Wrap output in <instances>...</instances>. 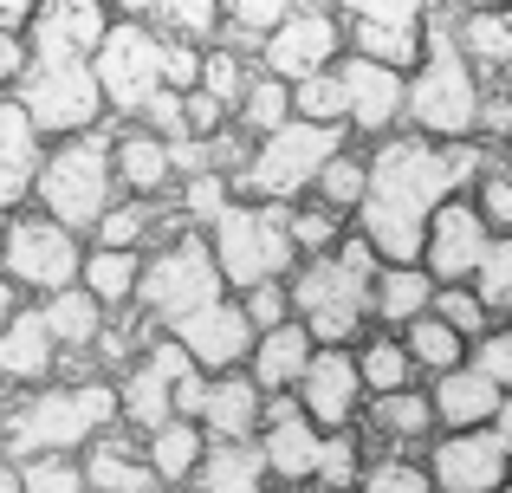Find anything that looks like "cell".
Masks as SVG:
<instances>
[{
	"mask_svg": "<svg viewBox=\"0 0 512 493\" xmlns=\"http://www.w3.org/2000/svg\"><path fill=\"white\" fill-rule=\"evenodd\" d=\"M363 163H370V176H363V202L350 215V228L383 260H422L428 215H435L441 195H454L448 150L435 137H422V130L396 124L383 137H370Z\"/></svg>",
	"mask_w": 512,
	"mask_h": 493,
	"instance_id": "6da1fadb",
	"label": "cell"
},
{
	"mask_svg": "<svg viewBox=\"0 0 512 493\" xmlns=\"http://www.w3.org/2000/svg\"><path fill=\"white\" fill-rule=\"evenodd\" d=\"M104 422H117V377H104V370L26 383V390H7V403H0V455L26 461L46 448L78 455Z\"/></svg>",
	"mask_w": 512,
	"mask_h": 493,
	"instance_id": "7a4b0ae2",
	"label": "cell"
},
{
	"mask_svg": "<svg viewBox=\"0 0 512 493\" xmlns=\"http://www.w3.org/2000/svg\"><path fill=\"white\" fill-rule=\"evenodd\" d=\"M480 98H487V78L474 72V59H467L461 39H454V7L435 0L428 20H422V52H415L409 78H402V124L435 137V143L474 137Z\"/></svg>",
	"mask_w": 512,
	"mask_h": 493,
	"instance_id": "3957f363",
	"label": "cell"
},
{
	"mask_svg": "<svg viewBox=\"0 0 512 493\" xmlns=\"http://www.w3.org/2000/svg\"><path fill=\"white\" fill-rule=\"evenodd\" d=\"M383 266V253L363 241L357 228H344V241L331 253H305L292 260L286 292H292V318H305L318 344H357L370 331V279Z\"/></svg>",
	"mask_w": 512,
	"mask_h": 493,
	"instance_id": "277c9868",
	"label": "cell"
},
{
	"mask_svg": "<svg viewBox=\"0 0 512 493\" xmlns=\"http://www.w3.org/2000/svg\"><path fill=\"white\" fill-rule=\"evenodd\" d=\"M111 137H117V117H104V124H91V130H72V137H46L26 202L59 215L65 228L91 234L98 215L124 195L117 189V169H111Z\"/></svg>",
	"mask_w": 512,
	"mask_h": 493,
	"instance_id": "5b68a950",
	"label": "cell"
},
{
	"mask_svg": "<svg viewBox=\"0 0 512 493\" xmlns=\"http://www.w3.org/2000/svg\"><path fill=\"white\" fill-rule=\"evenodd\" d=\"M350 143L344 124H318V117L292 111L286 124H273L266 137L247 143V156L234 163V195H266V202H299L312 195L318 169Z\"/></svg>",
	"mask_w": 512,
	"mask_h": 493,
	"instance_id": "8992f818",
	"label": "cell"
},
{
	"mask_svg": "<svg viewBox=\"0 0 512 493\" xmlns=\"http://www.w3.org/2000/svg\"><path fill=\"white\" fill-rule=\"evenodd\" d=\"M286 208L292 202H266V195H234L221 215L208 221V247H214V266H221L227 292H247L260 279H286L299 247H292V228H286Z\"/></svg>",
	"mask_w": 512,
	"mask_h": 493,
	"instance_id": "52a82bcc",
	"label": "cell"
},
{
	"mask_svg": "<svg viewBox=\"0 0 512 493\" xmlns=\"http://www.w3.org/2000/svg\"><path fill=\"white\" fill-rule=\"evenodd\" d=\"M227 292V279H221V266H214V247H208V234L201 228H175L169 241H156V247H143V273H137V312L150 318V325H175V318H188L195 305H208V299H221Z\"/></svg>",
	"mask_w": 512,
	"mask_h": 493,
	"instance_id": "ba28073f",
	"label": "cell"
},
{
	"mask_svg": "<svg viewBox=\"0 0 512 493\" xmlns=\"http://www.w3.org/2000/svg\"><path fill=\"white\" fill-rule=\"evenodd\" d=\"M78 260H85V234L65 228L59 215H46L39 202H20L0 228V266L26 299H46V292L72 286Z\"/></svg>",
	"mask_w": 512,
	"mask_h": 493,
	"instance_id": "9c48e42d",
	"label": "cell"
},
{
	"mask_svg": "<svg viewBox=\"0 0 512 493\" xmlns=\"http://www.w3.org/2000/svg\"><path fill=\"white\" fill-rule=\"evenodd\" d=\"M91 72H98L104 111L137 117L163 91V26L143 20V13H111L104 39L91 46Z\"/></svg>",
	"mask_w": 512,
	"mask_h": 493,
	"instance_id": "30bf717a",
	"label": "cell"
},
{
	"mask_svg": "<svg viewBox=\"0 0 512 493\" xmlns=\"http://www.w3.org/2000/svg\"><path fill=\"white\" fill-rule=\"evenodd\" d=\"M13 98L33 117L39 137H72V130H91L111 117L91 59H26V72L13 78Z\"/></svg>",
	"mask_w": 512,
	"mask_h": 493,
	"instance_id": "8fae6325",
	"label": "cell"
},
{
	"mask_svg": "<svg viewBox=\"0 0 512 493\" xmlns=\"http://www.w3.org/2000/svg\"><path fill=\"white\" fill-rule=\"evenodd\" d=\"M422 461H428L435 493H500V487H512V455L500 448V435L487 422L480 429H435Z\"/></svg>",
	"mask_w": 512,
	"mask_h": 493,
	"instance_id": "7c38bea8",
	"label": "cell"
},
{
	"mask_svg": "<svg viewBox=\"0 0 512 493\" xmlns=\"http://www.w3.org/2000/svg\"><path fill=\"white\" fill-rule=\"evenodd\" d=\"M338 52H344V20H338V7H325V0H299V7H292L286 20L273 26V33L253 46V59L292 85V78H305V72H325V65H338Z\"/></svg>",
	"mask_w": 512,
	"mask_h": 493,
	"instance_id": "4fadbf2b",
	"label": "cell"
},
{
	"mask_svg": "<svg viewBox=\"0 0 512 493\" xmlns=\"http://www.w3.org/2000/svg\"><path fill=\"white\" fill-rule=\"evenodd\" d=\"M338 78H344V130L350 137H383V130L402 124V65L389 59H370V52L344 46L338 52Z\"/></svg>",
	"mask_w": 512,
	"mask_h": 493,
	"instance_id": "5bb4252c",
	"label": "cell"
},
{
	"mask_svg": "<svg viewBox=\"0 0 512 493\" xmlns=\"http://www.w3.org/2000/svg\"><path fill=\"white\" fill-rule=\"evenodd\" d=\"M318 448H325V429H318V422L299 409V396H292V390H266V409H260V455H266L273 487H312Z\"/></svg>",
	"mask_w": 512,
	"mask_h": 493,
	"instance_id": "9a60e30c",
	"label": "cell"
},
{
	"mask_svg": "<svg viewBox=\"0 0 512 493\" xmlns=\"http://www.w3.org/2000/svg\"><path fill=\"white\" fill-rule=\"evenodd\" d=\"M292 396H299V409L318 429H350V422L363 416V396H370L363 390V370H357V351H350V344H318V351L305 357Z\"/></svg>",
	"mask_w": 512,
	"mask_h": 493,
	"instance_id": "2e32d148",
	"label": "cell"
},
{
	"mask_svg": "<svg viewBox=\"0 0 512 493\" xmlns=\"http://www.w3.org/2000/svg\"><path fill=\"white\" fill-rule=\"evenodd\" d=\"M487 241H493L487 215L474 208V195H467V189H454V195H441L435 215H428L422 266H428L435 279H474V266H480V253H487Z\"/></svg>",
	"mask_w": 512,
	"mask_h": 493,
	"instance_id": "e0dca14e",
	"label": "cell"
},
{
	"mask_svg": "<svg viewBox=\"0 0 512 493\" xmlns=\"http://www.w3.org/2000/svg\"><path fill=\"white\" fill-rule=\"evenodd\" d=\"M111 0H33L26 13V59H91V46L111 26Z\"/></svg>",
	"mask_w": 512,
	"mask_h": 493,
	"instance_id": "ac0fdd59",
	"label": "cell"
},
{
	"mask_svg": "<svg viewBox=\"0 0 512 493\" xmlns=\"http://www.w3.org/2000/svg\"><path fill=\"white\" fill-rule=\"evenodd\" d=\"M169 331L182 338V351L195 357L201 370H234V364H247V351H253V318H247V305H240V292H221V299L195 305V312L175 318Z\"/></svg>",
	"mask_w": 512,
	"mask_h": 493,
	"instance_id": "d6986e66",
	"label": "cell"
},
{
	"mask_svg": "<svg viewBox=\"0 0 512 493\" xmlns=\"http://www.w3.org/2000/svg\"><path fill=\"white\" fill-rule=\"evenodd\" d=\"M78 468H85L91 493H150V487H163L156 468H150V455H143V429H130V422H104V429L78 448Z\"/></svg>",
	"mask_w": 512,
	"mask_h": 493,
	"instance_id": "ffe728a7",
	"label": "cell"
},
{
	"mask_svg": "<svg viewBox=\"0 0 512 493\" xmlns=\"http://www.w3.org/2000/svg\"><path fill=\"white\" fill-rule=\"evenodd\" d=\"M357 429L370 435V448H428V435L441 429L435 403H428V383H396V390H376L363 396V416Z\"/></svg>",
	"mask_w": 512,
	"mask_h": 493,
	"instance_id": "44dd1931",
	"label": "cell"
},
{
	"mask_svg": "<svg viewBox=\"0 0 512 493\" xmlns=\"http://www.w3.org/2000/svg\"><path fill=\"white\" fill-rule=\"evenodd\" d=\"M46 377H59V338L46 331L39 305L20 299L0 318V383H7V390H26V383H46Z\"/></svg>",
	"mask_w": 512,
	"mask_h": 493,
	"instance_id": "7402d4cb",
	"label": "cell"
},
{
	"mask_svg": "<svg viewBox=\"0 0 512 493\" xmlns=\"http://www.w3.org/2000/svg\"><path fill=\"white\" fill-rule=\"evenodd\" d=\"M39 150H46V137L33 130V117L20 111L13 91H0V228H7V215L33 195Z\"/></svg>",
	"mask_w": 512,
	"mask_h": 493,
	"instance_id": "603a6c76",
	"label": "cell"
},
{
	"mask_svg": "<svg viewBox=\"0 0 512 493\" xmlns=\"http://www.w3.org/2000/svg\"><path fill=\"white\" fill-rule=\"evenodd\" d=\"M500 396L506 390L480 364H467V357L428 377V403H435V422H441V429H480V422H493Z\"/></svg>",
	"mask_w": 512,
	"mask_h": 493,
	"instance_id": "cb8c5ba5",
	"label": "cell"
},
{
	"mask_svg": "<svg viewBox=\"0 0 512 493\" xmlns=\"http://www.w3.org/2000/svg\"><path fill=\"white\" fill-rule=\"evenodd\" d=\"M454 39L474 59L487 85H512V0H487V7H454Z\"/></svg>",
	"mask_w": 512,
	"mask_h": 493,
	"instance_id": "d4e9b609",
	"label": "cell"
},
{
	"mask_svg": "<svg viewBox=\"0 0 512 493\" xmlns=\"http://www.w3.org/2000/svg\"><path fill=\"white\" fill-rule=\"evenodd\" d=\"M111 169H117V189H124V195H163V189H175L169 137H156L150 124H137V117H117Z\"/></svg>",
	"mask_w": 512,
	"mask_h": 493,
	"instance_id": "484cf974",
	"label": "cell"
},
{
	"mask_svg": "<svg viewBox=\"0 0 512 493\" xmlns=\"http://www.w3.org/2000/svg\"><path fill=\"white\" fill-rule=\"evenodd\" d=\"M188 487H201V493H260V487H273L260 435H208Z\"/></svg>",
	"mask_w": 512,
	"mask_h": 493,
	"instance_id": "4316f807",
	"label": "cell"
},
{
	"mask_svg": "<svg viewBox=\"0 0 512 493\" xmlns=\"http://www.w3.org/2000/svg\"><path fill=\"white\" fill-rule=\"evenodd\" d=\"M260 409H266V390L247 377V364H234V370H208L195 422L208 435H260Z\"/></svg>",
	"mask_w": 512,
	"mask_h": 493,
	"instance_id": "83f0119b",
	"label": "cell"
},
{
	"mask_svg": "<svg viewBox=\"0 0 512 493\" xmlns=\"http://www.w3.org/2000/svg\"><path fill=\"white\" fill-rule=\"evenodd\" d=\"M312 351H318V338L305 331V318L260 325V331H253V351H247V377L260 383V390H292Z\"/></svg>",
	"mask_w": 512,
	"mask_h": 493,
	"instance_id": "f1b7e54d",
	"label": "cell"
},
{
	"mask_svg": "<svg viewBox=\"0 0 512 493\" xmlns=\"http://www.w3.org/2000/svg\"><path fill=\"white\" fill-rule=\"evenodd\" d=\"M428 299H435V273L422 260H383L370 279V325L402 331L415 312H428Z\"/></svg>",
	"mask_w": 512,
	"mask_h": 493,
	"instance_id": "f546056e",
	"label": "cell"
},
{
	"mask_svg": "<svg viewBox=\"0 0 512 493\" xmlns=\"http://www.w3.org/2000/svg\"><path fill=\"white\" fill-rule=\"evenodd\" d=\"M137 273H143V247H104V241H85V260H78V286L117 312V305L137 299Z\"/></svg>",
	"mask_w": 512,
	"mask_h": 493,
	"instance_id": "4dcf8cb0",
	"label": "cell"
},
{
	"mask_svg": "<svg viewBox=\"0 0 512 493\" xmlns=\"http://www.w3.org/2000/svg\"><path fill=\"white\" fill-rule=\"evenodd\" d=\"M201 448H208V429H201L195 416H163L156 429H143V455H150V468H156L163 487H188Z\"/></svg>",
	"mask_w": 512,
	"mask_h": 493,
	"instance_id": "1f68e13d",
	"label": "cell"
},
{
	"mask_svg": "<svg viewBox=\"0 0 512 493\" xmlns=\"http://www.w3.org/2000/svg\"><path fill=\"white\" fill-rule=\"evenodd\" d=\"M39 318H46V331L59 338V351H91V338H98V325H104V305L72 279V286L39 299Z\"/></svg>",
	"mask_w": 512,
	"mask_h": 493,
	"instance_id": "d6a6232c",
	"label": "cell"
},
{
	"mask_svg": "<svg viewBox=\"0 0 512 493\" xmlns=\"http://www.w3.org/2000/svg\"><path fill=\"white\" fill-rule=\"evenodd\" d=\"M357 370H363V390H396V383H415L422 370H415V357H409V344H402V331H389V325H370L357 344Z\"/></svg>",
	"mask_w": 512,
	"mask_h": 493,
	"instance_id": "836d02e7",
	"label": "cell"
},
{
	"mask_svg": "<svg viewBox=\"0 0 512 493\" xmlns=\"http://www.w3.org/2000/svg\"><path fill=\"white\" fill-rule=\"evenodd\" d=\"M292 117V85L279 72H266V65H253V78H247V91H240V104H234V130L240 137H266L273 124H286Z\"/></svg>",
	"mask_w": 512,
	"mask_h": 493,
	"instance_id": "e575fe53",
	"label": "cell"
},
{
	"mask_svg": "<svg viewBox=\"0 0 512 493\" xmlns=\"http://www.w3.org/2000/svg\"><path fill=\"white\" fill-rule=\"evenodd\" d=\"M357 487L363 493H435L422 448H370V455H363Z\"/></svg>",
	"mask_w": 512,
	"mask_h": 493,
	"instance_id": "d590c367",
	"label": "cell"
},
{
	"mask_svg": "<svg viewBox=\"0 0 512 493\" xmlns=\"http://www.w3.org/2000/svg\"><path fill=\"white\" fill-rule=\"evenodd\" d=\"M402 344H409V357H415V370H422V377H435V370H448V364H461V357H467V338L435 312V305H428V312H415L409 325H402Z\"/></svg>",
	"mask_w": 512,
	"mask_h": 493,
	"instance_id": "8d00e7d4",
	"label": "cell"
},
{
	"mask_svg": "<svg viewBox=\"0 0 512 493\" xmlns=\"http://www.w3.org/2000/svg\"><path fill=\"white\" fill-rule=\"evenodd\" d=\"M363 455H370V435L350 422V429H325V448H318V468H312V487H325V493H344V487H357V474H363Z\"/></svg>",
	"mask_w": 512,
	"mask_h": 493,
	"instance_id": "74e56055",
	"label": "cell"
},
{
	"mask_svg": "<svg viewBox=\"0 0 512 493\" xmlns=\"http://www.w3.org/2000/svg\"><path fill=\"white\" fill-rule=\"evenodd\" d=\"M286 228H292V247H299V260H305V253H331V247H338L344 228H350V215L325 208L318 195H299V202L286 208Z\"/></svg>",
	"mask_w": 512,
	"mask_h": 493,
	"instance_id": "f35d334b",
	"label": "cell"
},
{
	"mask_svg": "<svg viewBox=\"0 0 512 493\" xmlns=\"http://www.w3.org/2000/svg\"><path fill=\"white\" fill-rule=\"evenodd\" d=\"M169 195H175V208H182L188 228H208V221L234 202V176H227V169H195V176H175Z\"/></svg>",
	"mask_w": 512,
	"mask_h": 493,
	"instance_id": "ab89813d",
	"label": "cell"
},
{
	"mask_svg": "<svg viewBox=\"0 0 512 493\" xmlns=\"http://www.w3.org/2000/svg\"><path fill=\"white\" fill-rule=\"evenodd\" d=\"M292 7H299V0H221V39H234V46L253 52Z\"/></svg>",
	"mask_w": 512,
	"mask_h": 493,
	"instance_id": "60d3db41",
	"label": "cell"
},
{
	"mask_svg": "<svg viewBox=\"0 0 512 493\" xmlns=\"http://www.w3.org/2000/svg\"><path fill=\"white\" fill-rule=\"evenodd\" d=\"M363 176H370V163H363V150H344L331 156L325 169H318V182H312V195L325 208H338V215H357V202H363Z\"/></svg>",
	"mask_w": 512,
	"mask_h": 493,
	"instance_id": "b9f144b4",
	"label": "cell"
},
{
	"mask_svg": "<svg viewBox=\"0 0 512 493\" xmlns=\"http://www.w3.org/2000/svg\"><path fill=\"white\" fill-rule=\"evenodd\" d=\"M150 20L163 26V33H175V39L208 46V39H221V0H156Z\"/></svg>",
	"mask_w": 512,
	"mask_h": 493,
	"instance_id": "7bdbcfd3",
	"label": "cell"
},
{
	"mask_svg": "<svg viewBox=\"0 0 512 493\" xmlns=\"http://www.w3.org/2000/svg\"><path fill=\"white\" fill-rule=\"evenodd\" d=\"M428 305H435L461 338H480V331L493 325V312H487V299L474 292V279H435V299H428Z\"/></svg>",
	"mask_w": 512,
	"mask_h": 493,
	"instance_id": "ee69618b",
	"label": "cell"
},
{
	"mask_svg": "<svg viewBox=\"0 0 512 493\" xmlns=\"http://www.w3.org/2000/svg\"><path fill=\"white\" fill-rule=\"evenodd\" d=\"M292 111L318 117V124H344V78H338V65L292 78Z\"/></svg>",
	"mask_w": 512,
	"mask_h": 493,
	"instance_id": "f6af8a7d",
	"label": "cell"
},
{
	"mask_svg": "<svg viewBox=\"0 0 512 493\" xmlns=\"http://www.w3.org/2000/svg\"><path fill=\"white\" fill-rule=\"evenodd\" d=\"M474 292L487 299V312H493V318H500L506 305H512V228L487 241V253H480V266H474Z\"/></svg>",
	"mask_w": 512,
	"mask_h": 493,
	"instance_id": "bcb514c9",
	"label": "cell"
},
{
	"mask_svg": "<svg viewBox=\"0 0 512 493\" xmlns=\"http://www.w3.org/2000/svg\"><path fill=\"white\" fill-rule=\"evenodd\" d=\"M20 481H26V493H85V468L65 448H46V455L20 461Z\"/></svg>",
	"mask_w": 512,
	"mask_h": 493,
	"instance_id": "7dc6e473",
	"label": "cell"
},
{
	"mask_svg": "<svg viewBox=\"0 0 512 493\" xmlns=\"http://www.w3.org/2000/svg\"><path fill=\"white\" fill-rule=\"evenodd\" d=\"M467 195H474V208L487 215L493 234L512 228V163H506V156H493V163L474 176V189H467Z\"/></svg>",
	"mask_w": 512,
	"mask_h": 493,
	"instance_id": "c3c4849f",
	"label": "cell"
},
{
	"mask_svg": "<svg viewBox=\"0 0 512 493\" xmlns=\"http://www.w3.org/2000/svg\"><path fill=\"white\" fill-rule=\"evenodd\" d=\"M467 364H480L500 390H512V331L500 325V318H493L480 338H467Z\"/></svg>",
	"mask_w": 512,
	"mask_h": 493,
	"instance_id": "681fc988",
	"label": "cell"
},
{
	"mask_svg": "<svg viewBox=\"0 0 512 493\" xmlns=\"http://www.w3.org/2000/svg\"><path fill=\"white\" fill-rule=\"evenodd\" d=\"M240 305H247L253 331H260V325H279V318H292V292H286V279H260V286H247V292H240Z\"/></svg>",
	"mask_w": 512,
	"mask_h": 493,
	"instance_id": "f907efd6",
	"label": "cell"
},
{
	"mask_svg": "<svg viewBox=\"0 0 512 493\" xmlns=\"http://www.w3.org/2000/svg\"><path fill=\"white\" fill-rule=\"evenodd\" d=\"M195 78H201V46H195V39L163 33V85L169 91H188Z\"/></svg>",
	"mask_w": 512,
	"mask_h": 493,
	"instance_id": "816d5d0a",
	"label": "cell"
},
{
	"mask_svg": "<svg viewBox=\"0 0 512 493\" xmlns=\"http://www.w3.org/2000/svg\"><path fill=\"white\" fill-rule=\"evenodd\" d=\"M137 124H150L156 137H182V130H188V104H182V91H169V85H163V91H156V98L137 111Z\"/></svg>",
	"mask_w": 512,
	"mask_h": 493,
	"instance_id": "f5cc1de1",
	"label": "cell"
},
{
	"mask_svg": "<svg viewBox=\"0 0 512 493\" xmlns=\"http://www.w3.org/2000/svg\"><path fill=\"white\" fill-rule=\"evenodd\" d=\"M20 72H26V33L20 26H0V91H13Z\"/></svg>",
	"mask_w": 512,
	"mask_h": 493,
	"instance_id": "db71d44e",
	"label": "cell"
},
{
	"mask_svg": "<svg viewBox=\"0 0 512 493\" xmlns=\"http://www.w3.org/2000/svg\"><path fill=\"white\" fill-rule=\"evenodd\" d=\"M487 429L500 435V448H506V455H512V390L500 396V409H493V422H487Z\"/></svg>",
	"mask_w": 512,
	"mask_h": 493,
	"instance_id": "11a10c76",
	"label": "cell"
},
{
	"mask_svg": "<svg viewBox=\"0 0 512 493\" xmlns=\"http://www.w3.org/2000/svg\"><path fill=\"white\" fill-rule=\"evenodd\" d=\"M0 493H26V481H20V461H13V455H0Z\"/></svg>",
	"mask_w": 512,
	"mask_h": 493,
	"instance_id": "9f6ffc18",
	"label": "cell"
},
{
	"mask_svg": "<svg viewBox=\"0 0 512 493\" xmlns=\"http://www.w3.org/2000/svg\"><path fill=\"white\" fill-rule=\"evenodd\" d=\"M26 13H33V0H0V26H26Z\"/></svg>",
	"mask_w": 512,
	"mask_h": 493,
	"instance_id": "6f0895ef",
	"label": "cell"
},
{
	"mask_svg": "<svg viewBox=\"0 0 512 493\" xmlns=\"http://www.w3.org/2000/svg\"><path fill=\"white\" fill-rule=\"evenodd\" d=\"M20 299H26V292L13 286V279H7V266H0V318H7V312H13V305H20Z\"/></svg>",
	"mask_w": 512,
	"mask_h": 493,
	"instance_id": "680465c9",
	"label": "cell"
},
{
	"mask_svg": "<svg viewBox=\"0 0 512 493\" xmlns=\"http://www.w3.org/2000/svg\"><path fill=\"white\" fill-rule=\"evenodd\" d=\"M448 7H487V0H448Z\"/></svg>",
	"mask_w": 512,
	"mask_h": 493,
	"instance_id": "91938a15",
	"label": "cell"
},
{
	"mask_svg": "<svg viewBox=\"0 0 512 493\" xmlns=\"http://www.w3.org/2000/svg\"><path fill=\"white\" fill-rule=\"evenodd\" d=\"M500 318H506V331H512V305H506V312H500Z\"/></svg>",
	"mask_w": 512,
	"mask_h": 493,
	"instance_id": "94428289",
	"label": "cell"
},
{
	"mask_svg": "<svg viewBox=\"0 0 512 493\" xmlns=\"http://www.w3.org/2000/svg\"><path fill=\"white\" fill-rule=\"evenodd\" d=\"M500 156H506V163H512V143H506V150H500Z\"/></svg>",
	"mask_w": 512,
	"mask_h": 493,
	"instance_id": "6125c7cd",
	"label": "cell"
}]
</instances>
